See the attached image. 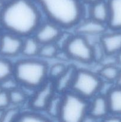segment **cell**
I'll return each instance as SVG.
<instances>
[{"label": "cell", "mask_w": 121, "mask_h": 122, "mask_svg": "<svg viewBox=\"0 0 121 122\" xmlns=\"http://www.w3.org/2000/svg\"><path fill=\"white\" fill-rule=\"evenodd\" d=\"M88 5L90 18L107 25L109 18V8L107 0H101Z\"/></svg>", "instance_id": "cell-15"}, {"label": "cell", "mask_w": 121, "mask_h": 122, "mask_svg": "<svg viewBox=\"0 0 121 122\" xmlns=\"http://www.w3.org/2000/svg\"><path fill=\"white\" fill-rule=\"evenodd\" d=\"M62 101V94L56 92L51 99L46 107V111L49 116L53 118L58 119Z\"/></svg>", "instance_id": "cell-19"}, {"label": "cell", "mask_w": 121, "mask_h": 122, "mask_svg": "<svg viewBox=\"0 0 121 122\" xmlns=\"http://www.w3.org/2000/svg\"><path fill=\"white\" fill-rule=\"evenodd\" d=\"M103 121L110 122H121V116L116 115V114H110L107 115L105 118L103 119Z\"/></svg>", "instance_id": "cell-29"}, {"label": "cell", "mask_w": 121, "mask_h": 122, "mask_svg": "<svg viewBox=\"0 0 121 122\" xmlns=\"http://www.w3.org/2000/svg\"><path fill=\"white\" fill-rule=\"evenodd\" d=\"M34 0H13L0 13V25L7 32L26 38L34 35L42 21L40 8Z\"/></svg>", "instance_id": "cell-1"}, {"label": "cell", "mask_w": 121, "mask_h": 122, "mask_svg": "<svg viewBox=\"0 0 121 122\" xmlns=\"http://www.w3.org/2000/svg\"><path fill=\"white\" fill-rule=\"evenodd\" d=\"M116 58H117V64L121 65V51L116 55Z\"/></svg>", "instance_id": "cell-32"}, {"label": "cell", "mask_w": 121, "mask_h": 122, "mask_svg": "<svg viewBox=\"0 0 121 122\" xmlns=\"http://www.w3.org/2000/svg\"><path fill=\"white\" fill-rule=\"evenodd\" d=\"M5 4V3L2 0H0V13H1V11H2V8H4V7Z\"/></svg>", "instance_id": "cell-33"}, {"label": "cell", "mask_w": 121, "mask_h": 122, "mask_svg": "<svg viewBox=\"0 0 121 122\" xmlns=\"http://www.w3.org/2000/svg\"><path fill=\"white\" fill-rule=\"evenodd\" d=\"M48 69L43 61L26 58L14 64L13 76L19 85L29 89H37L48 79Z\"/></svg>", "instance_id": "cell-3"}, {"label": "cell", "mask_w": 121, "mask_h": 122, "mask_svg": "<svg viewBox=\"0 0 121 122\" xmlns=\"http://www.w3.org/2000/svg\"><path fill=\"white\" fill-rule=\"evenodd\" d=\"M88 102L72 91L62 94V101L58 119L66 122H83L88 113Z\"/></svg>", "instance_id": "cell-4"}, {"label": "cell", "mask_w": 121, "mask_h": 122, "mask_svg": "<svg viewBox=\"0 0 121 122\" xmlns=\"http://www.w3.org/2000/svg\"><path fill=\"white\" fill-rule=\"evenodd\" d=\"M2 1H3L5 3H7V2H9V1H13V0H2Z\"/></svg>", "instance_id": "cell-34"}, {"label": "cell", "mask_w": 121, "mask_h": 122, "mask_svg": "<svg viewBox=\"0 0 121 122\" xmlns=\"http://www.w3.org/2000/svg\"><path fill=\"white\" fill-rule=\"evenodd\" d=\"M14 64L5 57L0 58V83L13 76Z\"/></svg>", "instance_id": "cell-21"}, {"label": "cell", "mask_w": 121, "mask_h": 122, "mask_svg": "<svg viewBox=\"0 0 121 122\" xmlns=\"http://www.w3.org/2000/svg\"><path fill=\"white\" fill-rule=\"evenodd\" d=\"M1 32H0V36H1Z\"/></svg>", "instance_id": "cell-35"}, {"label": "cell", "mask_w": 121, "mask_h": 122, "mask_svg": "<svg viewBox=\"0 0 121 122\" xmlns=\"http://www.w3.org/2000/svg\"><path fill=\"white\" fill-rule=\"evenodd\" d=\"M19 82L15 79L14 76H12L0 83V89L9 92L19 88Z\"/></svg>", "instance_id": "cell-27"}, {"label": "cell", "mask_w": 121, "mask_h": 122, "mask_svg": "<svg viewBox=\"0 0 121 122\" xmlns=\"http://www.w3.org/2000/svg\"><path fill=\"white\" fill-rule=\"evenodd\" d=\"M110 114L121 116V87H112L106 94Z\"/></svg>", "instance_id": "cell-16"}, {"label": "cell", "mask_w": 121, "mask_h": 122, "mask_svg": "<svg viewBox=\"0 0 121 122\" xmlns=\"http://www.w3.org/2000/svg\"><path fill=\"white\" fill-rule=\"evenodd\" d=\"M62 33V28L52 21L48 20L42 23L33 36L41 45L56 43Z\"/></svg>", "instance_id": "cell-9"}, {"label": "cell", "mask_w": 121, "mask_h": 122, "mask_svg": "<svg viewBox=\"0 0 121 122\" xmlns=\"http://www.w3.org/2000/svg\"><path fill=\"white\" fill-rule=\"evenodd\" d=\"M41 44L33 35L25 38L23 42L21 54L26 58H34L39 56Z\"/></svg>", "instance_id": "cell-17"}, {"label": "cell", "mask_w": 121, "mask_h": 122, "mask_svg": "<svg viewBox=\"0 0 121 122\" xmlns=\"http://www.w3.org/2000/svg\"><path fill=\"white\" fill-rule=\"evenodd\" d=\"M56 92L53 81L48 79L36 89L29 101L30 107L36 112L45 111L51 99Z\"/></svg>", "instance_id": "cell-7"}, {"label": "cell", "mask_w": 121, "mask_h": 122, "mask_svg": "<svg viewBox=\"0 0 121 122\" xmlns=\"http://www.w3.org/2000/svg\"><path fill=\"white\" fill-rule=\"evenodd\" d=\"M91 100V102L88 104L87 114L96 120H103L104 118L110 114L106 96L98 94Z\"/></svg>", "instance_id": "cell-10"}, {"label": "cell", "mask_w": 121, "mask_h": 122, "mask_svg": "<svg viewBox=\"0 0 121 122\" xmlns=\"http://www.w3.org/2000/svg\"><path fill=\"white\" fill-rule=\"evenodd\" d=\"M77 70V69L74 66H68L64 73L53 81L57 92L63 94L71 90Z\"/></svg>", "instance_id": "cell-13"}, {"label": "cell", "mask_w": 121, "mask_h": 122, "mask_svg": "<svg viewBox=\"0 0 121 122\" xmlns=\"http://www.w3.org/2000/svg\"><path fill=\"white\" fill-rule=\"evenodd\" d=\"M20 113V110L17 106L12 108H9L8 107L3 110V113L0 117V121L4 122L17 121Z\"/></svg>", "instance_id": "cell-23"}, {"label": "cell", "mask_w": 121, "mask_h": 122, "mask_svg": "<svg viewBox=\"0 0 121 122\" xmlns=\"http://www.w3.org/2000/svg\"><path fill=\"white\" fill-rule=\"evenodd\" d=\"M109 18L107 26L112 30H121V0H107Z\"/></svg>", "instance_id": "cell-14"}, {"label": "cell", "mask_w": 121, "mask_h": 122, "mask_svg": "<svg viewBox=\"0 0 121 122\" xmlns=\"http://www.w3.org/2000/svg\"><path fill=\"white\" fill-rule=\"evenodd\" d=\"M11 105L8 92L0 89V111H3Z\"/></svg>", "instance_id": "cell-28"}, {"label": "cell", "mask_w": 121, "mask_h": 122, "mask_svg": "<svg viewBox=\"0 0 121 122\" xmlns=\"http://www.w3.org/2000/svg\"><path fill=\"white\" fill-rule=\"evenodd\" d=\"M48 20L62 29L75 27L84 16L81 0H34Z\"/></svg>", "instance_id": "cell-2"}, {"label": "cell", "mask_w": 121, "mask_h": 122, "mask_svg": "<svg viewBox=\"0 0 121 122\" xmlns=\"http://www.w3.org/2000/svg\"><path fill=\"white\" fill-rule=\"evenodd\" d=\"M119 71L120 69L116 64L103 65L100 69L98 75L104 82L112 83L115 82Z\"/></svg>", "instance_id": "cell-18"}, {"label": "cell", "mask_w": 121, "mask_h": 122, "mask_svg": "<svg viewBox=\"0 0 121 122\" xmlns=\"http://www.w3.org/2000/svg\"><path fill=\"white\" fill-rule=\"evenodd\" d=\"M103 83L98 74L85 69H77L71 91L88 100L100 92Z\"/></svg>", "instance_id": "cell-5"}, {"label": "cell", "mask_w": 121, "mask_h": 122, "mask_svg": "<svg viewBox=\"0 0 121 122\" xmlns=\"http://www.w3.org/2000/svg\"><path fill=\"white\" fill-rule=\"evenodd\" d=\"M94 61L100 63L103 58L106 55L100 41H98L92 45Z\"/></svg>", "instance_id": "cell-26"}, {"label": "cell", "mask_w": 121, "mask_h": 122, "mask_svg": "<svg viewBox=\"0 0 121 122\" xmlns=\"http://www.w3.org/2000/svg\"><path fill=\"white\" fill-rule=\"evenodd\" d=\"M84 4H88V5H91L95 3L96 2L101 1V0H81Z\"/></svg>", "instance_id": "cell-31"}, {"label": "cell", "mask_w": 121, "mask_h": 122, "mask_svg": "<svg viewBox=\"0 0 121 122\" xmlns=\"http://www.w3.org/2000/svg\"><path fill=\"white\" fill-rule=\"evenodd\" d=\"M59 48L56 43H50L41 45L39 56L43 58H53L58 56Z\"/></svg>", "instance_id": "cell-20"}, {"label": "cell", "mask_w": 121, "mask_h": 122, "mask_svg": "<svg viewBox=\"0 0 121 122\" xmlns=\"http://www.w3.org/2000/svg\"><path fill=\"white\" fill-rule=\"evenodd\" d=\"M113 31L103 33L100 41L106 55L116 56L121 51V30Z\"/></svg>", "instance_id": "cell-12"}, {"label": "cell", "mask_w": 121, "mask_h": 122, "mask_svg": "<svg viewBox=\"0 0 121 122\" xmlns=\"http://www.w3.org/2000/svg\"><path fill=\"white\" fill-rule=\"evenodd\" d=\"M107 26L106 24L99 22L91 18L81 21L75 26L77 34L87 36H101L106 32Z\"/></svg>", "instance_id": "cell-11"}, {"label": "cell", "mask_w": 121, "mask_h": 122, "mask_svg": "<svg viewBox=\"0 0 121 122\" xmlns=\"http://www.w3.org/2000/svg\"><path fill=\"white\" fill-rule=\"evenodd\" d=\"M68 66L62 63H56L53 64L48 69V77L52 81H55L61 76L66 70Z\"/></svg>", "instance_id": "cell-25"}, {"label": "cell", "mask_w": 121, "mask_h": 122, "mask_svg": "<svg viewBox=\"0 0 121 122\" xmlns=\"http://www.w3.org/2000/svg\"><path fill=\"white\" fill-rule=\"evenodd\" d=\"M23 39L21 36L7 32L0 36V55L3 57H14L21 54Z\"/></svg>", "instance_id": "cell-8"}, {"label": "cell", "mask_w": 121, "mask_h": 122, "mask_svg": "<svg viewBox=\"0 0 121 122\" xmlns=\"http://www.w3.org/2000/svg\"><path fill=\"white\" fill-rule=\"evenodd\" d=\"M115 83H116V86L119 87H121V69H120L118 76H117V79L115 81Z\"/></svg>", "instance_id": "cell-30"}, {"label": "cell", "mask_w": 121, "mask_h": 122, "mask_svg": "<svg viewBox=\"0 0 121 122\" xmlns=\"http://www.w3.org/2000/svg\"><path fill=\"white\" fill-rule=\"evenodd\" d=\"M18 122H47L49 120L42 114L34 112H24L21 113L17 119Z\"/></svg>", "instance_id": "cell-24"}, {"label": "cell", "mask_w": 121, "mask_h": 122, "mask_svg": "<svg viewBox=\"0 0 121 122\" xmlns=\"http://www.w3.org/2000/svg\"><path fill=\"white\" fill-rule=\"evenodd\" d=\"M62 50L70 59L85 64L94 61L92 45L84 36L77 33L71 35Z\"/></svg>", "instance_id": "cell-6"}, {"label": "cell", "mask_w": 121, "mask_h": 122, "mask_svg": "<svg viewBox=\"0 0 121 122\" xmlns=\"http://www.w3.org/2000/svg\"><path fill=\"white\" fill-rule=\"evenodd\" d=\"M11 104L19 106L24 103L27 100V95L19 88L8 92Z\"/></svg>", "instance_id": "cell-22"}]
</instances>
